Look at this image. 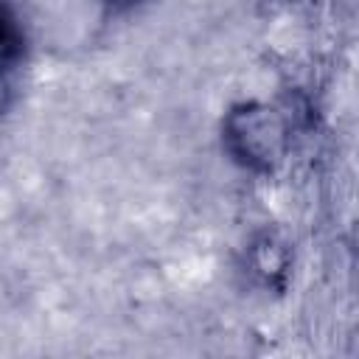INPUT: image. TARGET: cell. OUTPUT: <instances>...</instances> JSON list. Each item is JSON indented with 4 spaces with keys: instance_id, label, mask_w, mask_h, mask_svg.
Instances as JSON below:
<instances>
[{
    "instance_id": "1",
    "label": "cell",
    "mask_w": 359,
    "mask_h": 359,
    "mask_svg": "<svg viewBox=\"0 0 359 359\" xmlns=\"http://www.w3.org/2000/svg\"><path fill=\"white\" fill-rule=\"evenodd\" d=\"M222 143L241 168L269 174L286 157L289 126L275 107L264 101H241L224 112Z\"/></svg>"
},
{
    "instance_id": "2",
    "label": "cell",
    "mask_w": 359,
    "mask_h": 359,
    "mask_svg": "<svg viewBox=\"0 0 359 359\" xmlns=\"http://www.w3.org/2000/svg\"><path fill=\"white\" fill-rule=\"evenodd\" d=\"M247 264L250 272L266 286V289H283L289 280V269H292V252L289 244L283 238H278L275 233H261L250 250H247Z\"/></svg>"
},
{
    "instance_id": "3",
    "label": "cell",
    "mask_w": 359,
    "mask_h": 359,
    "mask_svg": "<svg viewBox=\"0 0 359 359\" xmlns=\"http://www.w3.org/2000/svg\"><path fill=\"white\" fill-rule=\"evenodd\" d=\"M25 53V31L14 11L0 3V67L11 70Z\"/></svg>"
},
{
    "instance_id": "4",
    "label": "cell",
    "mask_w": 359,
    "mask_h": 359,
    "mask_svg": "<svg viewBox=\"0 0 359 359\" xmlns=\"http://www.w3.org/2000/svg\"><path fill=\"white\" fill-rule=\"evenodd\" d=\"M11 98H14V90H11V81H8V70L0 67V118L8 112Z\"/></svg>"
},
{
    "instance_id": "5",
    "label": "cell",
    "mask_w": 359,
    "mask_h": 359,
    "mask_svg": "<svg viewBox=\"0 0 359 359\" xmlns=\"http://www.w3.org/2000/svg\"><path fill=\"white\" fill-rule=\"evenodd\" d=\"M140 3H143V0H104V6L112 8V11H129V8L140 6Z\"/></svg>"
}]
</instances>
